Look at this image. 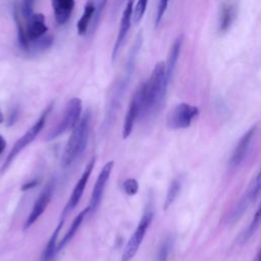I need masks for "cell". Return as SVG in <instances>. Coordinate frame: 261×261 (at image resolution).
Returning a JSON list of instances; mask_svg holds the SVG:
<instances>
[{
    "label": "cell",
    "mask_w": 261,
    "mask_h": 261,
    "mask_svg": "<svg viewBox=\"0 0 261 261\" xmlns=\"http://www.w3.org/2000/svg\"><path fill=\"white\" fill-rule=\"evenodd\" d=\"M168 85L165 77V62L159 61L155 64L149 79L135 93L140 105L139 118H146L160 110Z\"/></svg>",
    "instance_id": "cell-1"
},
{
    "label": "cell",
    "mask_w": 261,
    "mask_h": 261,
    "mask_svg": "<svg viewBox=\"0 0 261 261\" xmlns=\"http://www.w3.org/2000/svg\"><path fill=\"white\" fill-rule=\"evenodd\" d=\"M91 118V112L87 111L80 119L79 123L72 128V133L65 145L61 157V165L63 167L71 165L84 152L89 139Z\"/></svg>",
    "instance_id": "cell-2"
},
{
    "label": "cell",
    "mask_w": 261,
    "mask_h": 261,
    "mask_svg": "<svg viewBox=\"0 0 261 261\" xmlns=\"http://www.w3.org/2000/svg\"><path fill=\"white\" fill-rule=\"evenodd\" d=\"M51 108H52V104L49 105V106L45 109V111L42 113V115L39 117V119L34 123V125L31 126L30 129H28V130L24 133V135H23L20 139H18V140L15 142V144L13 145L12 149L10 150L9 154L7 155L5 161H4L3 165H2L1 173H3V172L8 168V166L11 164V162L14 160V158H15L30 143H32V142L35 140V138L40 134V132L42 130V128H43L44 125H45L46 118H47L48 113L50 112Z\"/></svg>",
    "instance_id": "cell-3"
},
{
    "label": "cell",
    "mask_w": 261,
    "mask_h": 261,
    "mask_svg": "<svg viewBox=\"0 0 261 261\" xmlns=\"http://www.w3.org/2000/svg\"><path fill=\"white\" fill-rule=\"evenodd\" d=\"M82 100L79 98H72L68 101L65 112L59 123L48 134L47 141H52L64 134L68 129H72L80 121L82 113Z\"/></svg>",
    "instance_id": "cell-4"
},
{
    "label": "cell",
    "mask_w": 261,
    "mask_h": 261,
    "mask_svg": "<svg viewBox=\"0 0 261 261\" xmlns=\"http://www.w3.org/2000/svg\"><path fill=\"white\" fill-rule=\"evenodd\" d=\"M153 214L154 213L152 210H147L143 214L136 230L133 232V234L130 236L129 240L127 241V243L125 245V248L122 252L121 261H132L133 260V258L137 254V252L145 238L148 227L150 226V223L153 219Z\"/></svg>",
    "instance_id": "cell-5"
},
{
    "label": "cell",
    "mask_w": 261,
    "mask_h": 261,
    "mask_svg": "<svg viewBox=\"0 0 261 261\" xmlns=\"http://www.w3.org/2000/svg\"><path fill=\"white\" fill-rule=\"evenodd\" d=\"M199 115V108L188 103L176 105L168 114L167 125L172 129L187 128L191 125L192 120Z\"/></svg>",
    "instance_id": "cell-6"
},
{
    "label": "cell",
    "mask_w": 261,
    "mask_h": 261,
    "mask_svg": "<svg viewBox=\"0 0 261 261\" xmlns=\"http://www.w3.org/2000/svg\"><path fill=\"white\" fill-rule=\"evenodd\" d=\"M134 3L135 0H126V5L122 11V15H121V19H120V25H119V30L117 33V37L113 46V50H112V54H111V58L112 61L115 60V58L118 56L119 51L121 49V47L123 46L124 40L128 34V31L130 29L132 22H133V12H134Z\"/></svg>",
    "instance_id": "cell-7"
},
{
    "label": "cell",
    "mask_w": 261,
    "mask_h": 261,
    "mask_svg": "<svg viewBox=\"0 0 261 261\" xmlns=\"http://www.w3.org/2000/svg\"><path fill=\"white\" fill-rule=\"evenodd\" d=\"M54 186H55V180L51 179L47 184V186L44 188V190L42 191V193L38 197L37 201L35 202L30 215L28 216V218L25 220V223L23 225V229L30 228L38 220V218L43 214V212L45 211V209L47 208L48 204L51 201L53 191H54Z\"/></svg>",
    "instance_id": "cell-8"
},
{
    "label": "cell",
    "mask_w": 261,
    "mask_h": 261,
    "mask_svg": "<svg viewBox=\"0 0 261 261\" xmlns=\"http://www.w3.org/2000/svg\"><path fill=\"white\" fill-rule=\"evenodd\" d=\"M112 168H113V161H109L100 170V173L97 177V180L92 191V196H91L90 205H89V212L94 213L99 207L102 196H103V192L106 187V182L109 179Z\"/></svg>",
    "instance_id": "cell-9"
},
{
    "label": "cell",
    "mask_w": 261,
    "mask_h": 261,
    "mask_svg": "<svg viewBox=\"0 0 261 261\" xmlns=\"http://www.w3.org/2000/svg\"><path fill=\"white\" fill-rule=\"evenodd\" d=\"M95 162H96V157H93L90 162L88 163V165L86 166L83 174L81 175L80 179L77 180L69 199H68V202L66 204V206L64 207L63 211H62V217H64L69 211H71L80 202L82 196H83V193H84V190L88 184V180L90 178V175L92 173V170L94 168V165H95Z\"/></svg>",
    "instance_id": "cell-10"
},
{
    "label": "cell",
    "mask_w": 261,
    "mask_h": 261,
    "mask_svg": "<svg viewBox=\"0 0 261 261\" xmlns=\"http://www.w3.org/2000/svg\"><path fill=\"white\" fill-rule=\"evenodd\" d=\"M256 129H257V125H253L240 139L238 145L236 146V148L231 154L230 160H229V165L232 168L239 167L242 164V162L244 161V159L246 158L248 150H249L251 142H252V139L255 136Z\"/></svg>",
    "instance_id": "cell-11"
},
{
    "label": "cell",
    "mask_w": 261,
    "mask_h": 261,
    "mask_svg": "<svg viewBox=\"0 0 261 261\" xmlns=\"http://www.w3.org/2000/svg\"><path fill=\"white\" fill-rule=\"evenodd\" d=\"M28 25L25 28V35L31 42L44 36L48 28L45 22V16L42 13H34L29 19H27Z\"/></svg>",
    "instance_id": "cell-12"
},
{
    "label": "cell",
    "mask_w": 261,
    "mask_h": 261,
    "mask_svg": "<svg viewBox=\"0 0 261 261\" xmlns=\"http://www.w3.org/2000/svg\"><path fill=\"white\" fill-rule=\"evenodd\" d=\"M238 15V7L234 2H224L221 5L219 18H218V31L219 33H226L230 27L232 25L233 21L236 20Z\"/></svg>",
    "instance_id": "cell-13"
},
{
    "label": "cell",
    "mask_w": 261,
    "mask_h": 261,
    "mask_svg": "<svg viewBox=\"0 0 261 261\" xmlns=\"http://www.w3.org/2000/svg\"><path fill=\"white\" fill-rule=\"evenodd\" d=\"M181 46H182V36L180 35L173 41L167 55V60L165 62V77L168 84L172 77L176 63L178 61Z\"/></svg>",
    "instance_id": "cell-14"
},
{
    "label": "cell",
    "mask_w": 261,
    "mask_h": 261,
    "mask_svg": "<svg viewBox=\"0 0 261 261\" xmlns=\"http://www.w3.org/2000/svg\"><path fill=\"white\" fill-rule=\"evenodd\" d=\"M139 116H140V105H139V101H138L136 94H134V96L129 102L128 109H127V112L125 114L124 121H123V127H122V138L123 139L128 138V136L130 135V133L133 130L134 123H135L136 119L139 118Z\"/></svg>",
    "instance_id": "cell-15"
},
{
    "label": "cell",
    "mask_w": 261,
    "mask_h": 261,
    "mask_svg": "<svg viewBox=\"0 0 261 261\" xmlns=\"http://www.w3.org/2000/svg\"><path fill=\"white\" fill-rule=\"evenodd\" d=\"M52 7L57 23L64 24L71 15L74 0H52Z\"/></svg>",
    "instance_id": "cell-16"
},
{
    "label": "cell",
    "mask_w": 261,
    "mask_h": 261,
    "mask_svg": "<svg viewBox=\"0 0 261 261\" xmlns=\"http://www.w3.org/2000/svg\"><path fill=\"white\" fill-rule=\"evenodd\" d=\"M95 12H96V3L94 0H89L86 3V5L84 7L83 14L76 23V30H77L79 35L83 36V35L87 34V32L89 30L90 21H91L93 15H95Z\"/></svg>",
    "instance_id": "cell-17"
},
{
    "label": "cell",
    "mask_w": 261,
    "mask_h": 261,
    "mask_svg": "<svg viewBox=\"0 0 261 261\" xmlns=\"http://www.w3.org/2000/svg\"><path fill=\"white\" fill-rule=\"evenodd\" d=\"M63 222H64V219L60 220V222L57 224L55 230L52 232V234L42 253V256H41L42 261H52L55 254L57 253V239H58L59 232L62 228Z\"/></svg>",
    "instance_id": "cell-18"
},
{
    "label": "cell",
    "mask_w": 261,
    "mask_h": 261,
    "mask_svg": "<svg viewBox=\"0 0 261 261\" xmlns=\"http://www.w3.org/2000/svg\"><path fill=\"white\" fill-rule=\"evenodd\" d=\"M88 212H89V207H87L86 209H84L83 211H81V212L77 214V216L74 217V219H73V221H72L70 227H69L68 230L65 232V234H64V237L62 238L60 244L57 246V252H59L60 250H62V248H64V247L66 246V244H67V243L73 238V236L77 232V229L80 228V226H81V224H82V222H83V220H84V218H85V216L87 215Z\"/></svg>",
    "instance_id": "cell-19"
},
{
    "label": "cell",
    "mask_w": 261,
    "mask_h": 261,
    "mask_svg": "<svg viewBox=\"0 0 261 261\" xmlns=\"http://www.w3.org/2000/svg\"><path fill=\"white\" fill-rule=\"evenodd\" d=\"M180 188H181V181L179 178H174L169 188H168V191H167V194H166V198H165V201H164V210H167L171 204L174 202L175 198L177 197L179 191H180Z\"/></svg>",
    "instance_id": "cell-20"
},
{
    "label": "cell",
    "mask_w": 261,
    "mask_h": 261,
    "mask_svg": "<svg viewBox=\"0 0 261 261\" xmlns=\"http://www.w3.org/2000/svg\"><path fill=\"white\" fill-rule=\"evenodd\" d=\"M14 19H15L16 28H17V40H18L19 47L22 50L27 51L30 49V41L25 35V29H23V27L21 25V22H20V19L18 17V13L16 10L14 11Z\"/></svg>",
    "instance_id": "cell-21"
},
{
    "label": "cell",
    "mask_w": 261,
    "mask_h": 261,
    "mask_svg": "<svg viewBox=\"0 0 261 261\" xmlns=\"http://www.w3.org/2000/svg\"><path fill=\"white\" fill-rule=\"evenodd\" d=\"M171 247H172V239L170 237L165 238L161 242V244H160V246L158 248L157 256H156V261H167L169 252L171 250Z\"/></svg>",
    "instance_id": "cell-22"
},
{
    "label": "cell",
    "mask_w": 261,
    "mask_h": 261,
    "mask_svg": "<svg viewBox=\"0 0 261 261\" xmlns=\"http://www.w3.org/2000/svg\"><path fill=\"white\" fill-rule=\"evenodd\" d=\"M260 224H261V203H260V205H259V207H258L250 225L248 226L247 230L243 234V241L245 242L246 240H248L255 232V230L258 228V226Z\"/></svg>",
    "instance_id": "cell-23"
},
{
    "label": "cell",
    "mask_w": 261,
    "mask_h": 261,
    "mask_svg": "<svg viewBox=\"0 0 261 261\" xmlns=\"http://www.w3.org/2000/svg\"><path fill=\"white\" fill-rule=\"evenodd\" d=\"M53 43V38L48 35H44L41 38L33 41L30 43V49L29 50H34V51H39V50H44L49 48Z\"/></svg>",
    "instance_id": "cell-24"
},
{
    "label": "cell",
    "mask_w": 261,
    "mask_h": 261,
    "mask_svg": "<svg viewBox=\"0 0 261 261\" xmlns=\"http://www.w3.org/2000/svg\"><path fill=\"white\" fill-rule=\"evenodd\" d=\"M147 4L148 0H138L136 3V6L134 7V12H133V22L135 24L139 23L141 19L143 18L146 9H147Z\"/></svg>",
    "instance_id": "cell-25"
},
{
    "label": "cell",
    "mask_w": 261,
    "mask_h": 261,
    "mask_svg": "<svg viewBox=\"0 0 261 261\" xmlns=\"http://www.w3.org/2000/svg\"><path fill=\"white\" fill-rule=\"evenodd\" d=\"M122 189L126 195L134 196L138 193L139 190V184L137 179L135 178H127L122 184Z\"/></svg>",
    "instance_id": "cell-26"
},
{
    "label": "cell",
    "mask_w": 261,
    "mask_h": 261,
    "mask_svg": "<svg viewBox=\"0 0 261 261\" xmlns=\"http://www.w3.org/2000/svg\"><path fill=\"white\" fill-rule=\"evenodd\" d=\"M35 0H22L21 1V14L25 19H29L34 14Z\"/></svg>",
    "instance_id": "cell-27"
},
{
    "label": "cell",
    "mask_w": 261,
    "mask_h": 261,
    "mask_svg": "<svg viewBox=\"0 0 261 261\" xmlns=\"http://www.w3.org/2000/svg\"><path fill=\"white\" fill-rule=\"evenodd\" d=\"M169 0H159L158 7H157V12H156V17H155V25L158 27L162 20V17L167 9Z\"/></svg>",
    "instance_id": "cell-28"
},
{
    "label": "cell",
    "mask_w": 261,
    "mask_h": 261,
    "mask_svg": "<svg viewBox=\"0 0 261 261\" xmlns=\"http://www.w3.org/2000/svg\"><path fill=\"white\" fill-rule=\"evenodd\" d=\"M17 117H18V110H17V108H14V109H12V110L10 111V113H9L8 120H7V125H8V126L12 125V124L16 121Z\"/></svg>",
    "instance_id": "cell-29"
},
{
    "label": "cell",
    "mask_w": 261,
    "mask_h": 261,
    "mask_svg": "<svg viewBox=\"0 0 261 261\" xmlns=\"http://www.w3.org/2000/svg\"><path fill=\"white\" fill-rule=\"evenodd\" d=\"M38 180L37 179H34V180H31V181H28V182H25V184H23L22 186H21V191H28V190H31V189H33V188H35L37 185H38Z\"/></svg>",
    "instance_id": "cell-30"
},
{
    "label": "cell",
    "mask_w": 261,
    "mask_h": 261,
    "mask_svg": "<svg viewBox=\"0 0 261 261\" xmlns=\"http://www.w3.org/2000/svg\"><path fill=\"white\" fill-rule=\"evenodd\" d=\"M6 148V141L5 139L0 135V154L5 150Z\"/></svg>",
    "instance_id": "cell-31"
},
{
    "label": "cell",
    "mask_w": 261,
    "mask_h": 261,
    "mask_svg": "<svg viewBox=\"0 0 261 261\" xmlns=\"http://www.w3.org/2000/svg\"><path fill=\"white\" fill-rule=\"evenodd\" d=\"M255 261H261V247L259 249V252L257 254V257H256V260Z\"/></svg>",
    "instance_id": "cell-32"
},
{
    "label": "cell",
    "mask_w": 261,
    "mask_h": 261,
    "mask_svg": "<svg viewBox=\"0 0 261 261\" xmlns=\"http://www.w3.org/2000/svg\"><path fill=\"white\" fill-rule=\"evenodd\" d=\"M123 1H124V0H116V1H115V8L119 7V6L122 4Z\"/></svg>",
    "instance_id": "cell-33"
},
{
    "label": "cell",
    "mask_w": 261,
    "mask_h": 261,
    "mask_svg": "<svg viewBox=\"0 0 261 261\" xmlns=\"http://www.w3.org/2000/svg\"><path fill=\"white\" fill-rule=\"evenodd\" d=\"M255 179L258 180V181H261V169H260V171H259V173H258V175L256 176Z\"/></svg>",
    "instance_id": "cell-34"
},
{
    "label": "cell",
    "mask_w": 261,
    "mask_h": 261,
    "mask_svg": "<svg viewBox=\"0 0 261 261\" xmlns=\"http://www.w3.org/2000/svg\"><path fill=\"white\" fill-rule=\"evenodd\" d=\"M2 121H3V115H2V112L0 110V123H2Z\"/></svg>",
    "instance_id": "cell-35"
}]
</instances>
